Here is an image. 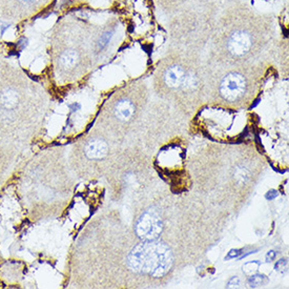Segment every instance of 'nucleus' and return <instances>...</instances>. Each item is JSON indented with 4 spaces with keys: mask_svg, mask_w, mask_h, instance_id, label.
<instances>
[{
    "mask_svg": "<svg viewBox=\"0 0 289 289\" xmlns=\"http://www.w3.org/2000/svg\"><path fill=\"white\" fill-rule=\"evenodd\" d=\"M18 95L14 89H8L1 94V102L6 109H13L18 104Z\"/></svg>",
    "mask_w": 289,
    "mask_h": 289,
    "instance_id": "obj_8",
    "label": "nucleus"
},
{
    "mask_svg": "<svg viewBox=\"0 0 289 289\" xmlns=\"http://www.w3.org/2000/svg\"><path fill=\"white\" fill-rule=\"evenodd\" d=\"M266 281L265 277L264 275H253L249 279L248 284L250 287H258V286H261L262 284H264Z\"/></svg>",
    "mask_w": 289,
    "mask_h": 289,
    "instance_id": "obj_12",
    "label": "nucleus"
},
{
    "mask_svg": "<svg viewBox=\"0 0 289 289\" xmlns=\"http://www.w3.org/2000/svg\"><path fill=\"white\" fill-rule=\"evenodd\" d=\"M135 111L134 104L129 100H120L115 106V114L120 120L127 121L131 119Z\"/></svg>",
    "mask_w": 289,
    "mask_h": 289,
    "instance_id": "obj_7",
    "label": "nucleus"
},
{
    "mask_svg": "<svg viewBox=\"0 0 289 289\" xmlns=\"http://www.w3.org/2000/svg\"><path fill=\"white\" fill-rule=\"evenodd\" d=\"M85 153L89 159H103L107 155V144L103 140L95 139L87 144Z\"/></svg>",
    "mask_w": 289,
    "mask_h": 289,
    "instance_id": "obj_5",
    "label": "nucleus"
},
{
    "mask_svg": "<svg viewBox=\"0 0 289 289\" xmlns=\"http://www.w3.org/2000/svg\"><path fill=\"white\" fill-rule=\"evenodd\" d=\"M162 220L155 210H146L136 224V233L142 241H154L162 232Z\"/></svg>",
    "mask_w": 289,
    "mask_h": 289,
    "instance_id": "obj_2",
    "label": "nucleus"
},
{
    "mask_svg": "<svg viewBox=\"0 0 289 289\" xmlns=\"http://www.w3.org/2000/svg\"><path fill=\"white\" fill-rule=\"evenodd\" d=\"M78 54H77L76 52H74V50H67V52H65L64 54L61 56V63H62L63 67H74L75 65L78 63Z\"/></svg>",
    "mask_w": 289,
    "mask_h": 289,
    "instance_id": "obj_9",
    "label": "nucleus"
},
{
    "mask_svg": "<svg viewBox=\"0 0 289 289\" xmlns=\"http://www.w3.org/2000/svg\"><path fill=\"white\" fill-rule=\"evenodd\" d=\"M275 270L277 271H285L287 268V261L286 260H281L275 264Z\"/></svg>",
    "mask_w": 289,
    "mask_h": 289,
    "instance_id": "obj_13",
    "label": "nucleus"
},
{
    "mask_svg": "<svg viewBox=\"0 0 289 289\" xmlns=\"http://www.w3.org/2000/svg\"><path fill=\"white\" fill-rule=\"evenodd\" d=\"M16 46H18V47L20 48L21 50H24V48H25L26 46H28V39H26L25 37H21V38L19 39L18 41H17Z\"/></svg>",
    "mask_w": 289,
    "mask_h": 289,
    "instance_id": "obj_14",
    "label": "nucleus"
},
{
    "mask_svg": "<svg viewBox=\"0 0 289 289\" xmlns=\"http://www.w3.org/2000/svg\"><path fill=\"white\" fill-rule=\"evenodd\" d=\"M112 37V32H109V31H107V32L103 33V34L101 35L100 39L98 40V47H99V48L105 47V46L109 44V41H111Z\"/></svg>",
    "mask_w": 289,
    "mask_h": 289,
    "instance_id": "obj_11",
    "label": "nucleus"
},
{
    "mask_svg": "<svg viewBox=\"0 0 289 289\" xmlns=\"http://www.w3.org/2000/svg\"><path fill=\"white\" fill-rule=\"evenodd\" d=\"M249 178V173L245 167H238L235 170V179L238 183L244 184Z\"/></svg>",
    "mask_w": 289,
    "mask_h": 289,
    "instance_id": "obj_10",
    "label": "nucleus"
},
{
    "mask_svg": "<svg viewBox=\"0 0 289 289\" xmlns=\"http://www.w3.org/2000/svg\"><path fill=\"white\" fill-rule=\"evenodd\" d=\"M185 78V73L180 67H171L165 73V83L170 87H179L182 85Z\"/></svg>",
    "mask_w": 289,
    "mask_h": 289,
    "instance_id": "obj_6",
    "label": "nucleus"
},
{
    "mask_svg": "<svg viewBox=\"0 0 289 289\" xmlns=\"http://www.w3.org/2000/svg\"><path fill=\"white\" fill-rule=\"evenodd\" d=\"M251 46V38L249 34L239 31L232 34L228 41V50L235 56H243Z\"/></svg>",
    "mask_w": 289,
    "mask_h": 289,
    "instance_id": "obj_4",
    "label": "nucleus"
},
{
    "mask_svg": "<svg viewBox=\"0 0 289 289\" xmlns=\"http://www.w3.org/2000/svg\"><path fill=\"white\" fill-rule=\"evenodd\" d=\"M10 26H11V24H8V23H5V24H2V25H0V34L3 35L4 33H5V31L8 30Z\"/></svg>",
    "mask_w": 289,
    "mask_h": 289,
    "instance_id": "obj_17",
    "label": "nucleus"
},
{
    "mask_svg": "<svg viewBox=\"0 0 289 289\" xmlns=\"http://www.w3.org/2000/svg\"><path fill=\"white\" fill-rule=\"evenodd\" d=\"M275 197H278V193L275 190L269 191V193H267V195H266V198H267V199H269V200L274 199Z\"/></svg>",
    "mask_w": 289,
    "mask_h": 289,
    "instance_id": "obj_16",
    "label": "nucleus"
},
{
    "mask_svg": "<svg viewBox=\"0 0 289 289\" xmlns=\"http://www.w3.org/2000/svg\"><path fill=\"white\" fill-rule=\"evenodd\" d=\"M36 0H21V2H23L24 4H33Z\"/></svg>",
    "mask_w": 289,
    "mask_h": 289,
    "instance_id": "obj_19",
    "label": "nucleus"
},
{
    "mask_svg": "<svg viewBox=\"0 0 289 289\" xmlns=\"http://www.w3.org/2000/svg\"><path fill=\"white\" fill-rule=\"evenodd\" d=\"M246 87V81L240 74L231 73L227 75L220 86V92L224 99L228 101H235L243 95Z\"/></svg>",
    "mask_w": 289,
    "mask_h": 289,
    "instance_id": "obj_3",
    "label": "nucleus"
},
{
    "mask_svg": "<svg viewBox=\"0 0 289 289\" xmlns=\"http://www.w3.org/2000/svg\"><path fill=\"white\" fill-rule=\"evenodd\" d=\"M129 268L137 273L161 278L169 271L173 257L165 244L154 241H143L135 246L127 257Z\"/></svg>",
    "mask_w": 289,
    "mask_h": 289,
    "instance_id": "obj_1",
    "label": "nucleus"
},
{
    "mask_svg": "<svg viewBox=\"0 0 289 289\" xmlns=\"http://www.w3.org/2000/svg\"><path fill=\"white\" fill-rule=\"evenodd\" d=\"M240 285V280L238 279L237 277L235 278H232V279L230 280V281L228 282V287H239Z\"/></svg>",
    "mask_w": 289,
    "mask_h": 289,
    "instance_id": "obj_15",
    "label": "nucleus"
},
{
    "mask_svg": "<svg viewBox=\"0 0 289 289\" xmlns=\"http://www.w3.org/2000/svg\"><path fill=\"white\" fill-rule=\"evenodd\" d=\"M275 257V253H274V251H270V252L267 255V257H266V259H267V261H271V260L273 259V258Z\"/></svg>",
    "mask_w": 289,
    "mask_h": 289,
    "instance_id": "obj_18",
    "label": "nucleus"
}]
</instances>
